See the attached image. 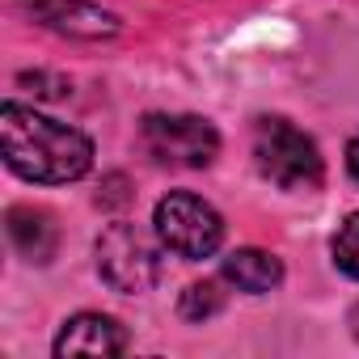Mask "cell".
I'll use <instances>...</instances> for the list:
<instances>
[{
  "mask_svg": "<svg viewBox=\"0 0 359 359\" xmlns=\"http://www.w3.org/2000/svg\"><path fill=\"white\" fill-rule=\"evenodd\" d=\"M97 275L118 296L152 292L156 279H161V250L152 245V237L144 229H135V224H110L97 237Z\"/></svg>",
  "mask_w": 359,
  "mask_h": 359,
  "instance_id": "5",
  "label": "cell"
},
{
  "mask_svg": "<svg viewBox=\"0 0 359 359\" xmlns=\"http://www.w3.org/2000/svg\"><path fill=\"white\" fill-rule=\"evenodd\" d=\"M127 351V334L114 317L106 313H76L64 321L60 338H55V355H123Z\"/></svg>",
  "mask_w": 359,
  "mask_h": 359,
  "instance_id": "7",
  "label": "cell"
},
{
  "mask_svg": "<svg viewBox=\"0 0 359 359\" xmlns=\"http://www.w3.org/2000/svg\"><path fill=\"white\" fill-rule=\"evenodd\" d=\"M22 85H39V89H34L39 97H64V89H68V81H60V76H47V72H34V76L26 72V76H22Z\"/></svg>",
  "mask_w": 359,
  "mask_h": 359,
  "instance_id": "12",
  "label": "cell"
},
{
  "mask_svg": "<svg viewBox=\"0 0 359 359\" xmlns=\"http://www.w3.org/2000/svg\"><path fill=\"white\" fill-rule=\"evenodd\" d=\"M254 165L279 191H317L321 173H325V161H321L313 135H304L287 118L254 123Z\"/></svg>",
  "mask_w": 359,
  "mask_h": 359,
  "instance_id": "2",
  "label": "cell"
},
{
  "mask_svg": "<svg viewBox=\"0 0 359 359\" xmlns=\"http://www.w3.org/2000/svg\"><path fill=\"white\" fill-rule=\"evenodd\" d=\"M224 279L237 287V292H250V296H266L283 283V262L266 250H233L224 258Z\"/></svg>",
  "mask_w": 359,
  "mask_h": 359,
  "instance_id": "9",
  "label": "cell"
},
{
  "mask_svg": "<svg viewBox=\"0 0 359 359\" xmlns=\"http://www.w3.org/2000/svg\"><path fill=\"white\" fill-rule=\"evenodd\" d=\"M140 144L169 169H208L220 152L216 127L199 114H148L140 123Z\"/></svg>",
  "mask_w": 359,
  "mask_h": 359,
  "instance_id": "4",
  "label": "cell"
},
{
  "mask_svg": "<svg viewBox=\"0 0 359 359\" xmlns=\"http://www.w3.org/2000/svg\"><path fill=\"white\" fill-rule=\"evenodd\" d=\"M0 152L5 165L43 187H64L76 182L93 169V144L68 123H55L22 102H5L0 110Z\"/></svg>",
  "mask_w": 359,
  "mask_h": 359,
  "instance_id": "1",
  "label": "cell"
},
{
  "mask_svg": "<svg viewBox=\"0 0 359 359\" xmlns=\"http://www.w3.org/2000/svg\"><path fill=\"white\" fill-rule=\"evenodd\" d=\"M346 169H351V177H355V182H359V135L346 144Z\"/></svg>",
  "mask_w": 359,
  "mask_h": 359,
  "instance_id": "13",
  "label": "cell"
},
{
  "mask_svg": "<svg viewBox=\"0 0 359 359\" xmlns=\"http://www.w3.org/2000/svg\"><path fill=\"white\" fill-rule=\"evenodd\" d=\"M5 229H9V241L13 250L26 258V262H39L47 266L55 258V245H60V233L51 224V216L43 208H9L5 216Z\"/></svg>",
  "mask_w": 359,
  "mask_h": 359,
  "instance_id": "8",
  "label": "cell"
},
{
  "mask_svg": "<svg viewBox=\"0 0 359 359\" xmlns=\"http://www.w3.org/2000/svg\"><path fill=\"white\" fill-rule=\"evenodd\" d=\"M18 9L30 13L43 30H55L64 39H85L102 43L118 34V18L93 0H18Z\"/></svg>",
  "mask_w": 359,
  "mask_h": 359,
  "instance_id": "6",
  "label": "cell"
},
{
  "mask_svg": "<svg viewBox=\"0 0 359 359\" xmlns=\"http://www.w3.org/2000/svg\"><path fill=\"white\" fill-rule=\"evenodd\" d=\"M330 254H334V266H338L342 275L359 279V212H351V216L338 224V233H334V241H330Z\"/></svg>",
  "mask_w": 359,
  "mask_h": 359,
  "instance_id": "11",
  "label": "cell"
},
{
  "mask_svg": "<svg viewBox=\"0 0 359 359\" xmlns=\"http://www.w3.org/2000/svg\"><path fill=\"white\" fill-rule=\"evenodd\" d=\"M152 224H156V237L165 250H173L177 258L187 262H199V258H212L224 241V220L220 212L191 195V191H169L156 212H152Z\"/></svg>",
  "mask_w": 359,
  "mask_h": 359,
  "instance_id": "3",
  "label": "cell"
},
{
  "mask_svg": "<svg viewBox=\"0 0 359 359\" xmlns=\"http://www.w3.org/2000/svg\"><path fill=\"white\" fill-rule=\"evenodd\" d=\"M351 325H355V338H359V304H355V317H351Z\"/></svg>",
  "mask_w": 359,
  "mask_h": 359,
  "instance_id": "14",
  "label": "cell"
},
{
  "mask_svg": "<svg viewBox=\"0 0 359 359\" xmlns=\"http://www.w3.org/2000/svg\"><path fill=\"white\" fill-rule=\"evenodd\" d=\"M224 309V292H220V279H203V283H191L177 300V313L187 321H212L216 313Z\"/></svg>",
  "mask_w": 359,
  "mask_h": 359,
  "instance_id": "10",
  "label": "cell"
}]
</instances>
